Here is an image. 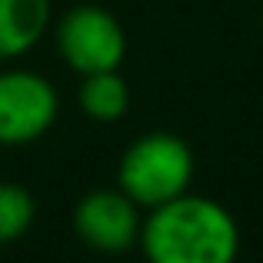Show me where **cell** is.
Masks as SVG:
<instances>
[{
	"instance_id": "277c9868",
	"label": "cell",
	"mask_w": 263,
	"mask_h": 263,
	"mask_svg": "<svg viewBox=\"0 0 263 263\" xmlns=\"http://www.w3.org/2000/svg\"><path fill=\"white\" fill-rule=\"evenodd\" d=\"M60 114V93L37 70H0V147H27L50 134Z\"/></svg>"
},
{
	"instance_id": "9c48e42d",
	"label": "cell",
	"mask_w": 263,
	"mask_h": 263,
	"mask_svg": "<svg viewBox=\"0 0 263 263\" xmlns=\"http://www.w3.org/2000/svg\"><path fill=\"white\" fill-rule=\"evenodd\" d=\"M260 30H263V7H260Z\"/></svg>"
},
{
	"instance_id": "8992f818",
	"label": "cell",
	"mask_w": 263,
	"mask_h": 263,
	"mask_svg": "<svg viewBox=\"0 0 263 263\" xmlns=\"http://www.w3.org/2000/svg\"><path fill=\"white\" fill-rule=\"evenodd\" d=\"M53 20L50 0H0V60L30 53Z\"/></svg>"
},
{
	"instance_id": "52a82bcc",
	"label": "cell",
	"mask_w": 263,
	"mask_h": 263,
	"mask_svg": "<svg viewBox=\"0 0 263 263\" xmlns=\"http://www.w3.org/2000/svg\"><path fill=\"white\" fill-rule=\"evenodd\" d=\"M77 103L84 117L97 123H117L130 110V84L120 70H97L84 73L77 87Z\"/></svg>"
},
{
	"instance_id": "6da1fadb",
	"label": "cell",
	"mask_w": 263,
	"mask_h": 263,
	"mask_svg": "<svg viewBox=\"0 0 263 263\" xmlns=\"http://www.w3.org/2000/svg\"><path fill=\"white\" fill-rule=\"evenodd\" d=\"M137 247L147 263H237L240 223L220 200L186 190L143 213Z\"/></svg>"
},
{
	"instance_id": "3957f363",
	"label": "cell",
	"mask_w": 263,
	"mask_h": 263,
	"mask_svg": "<svg viewBox=\"0 0 263 263\" xmlns=\"http://www.w3.org/2000/svg\"><path fill=\"white\" fill-rule=\"evenodd\" d=\"M53 47L67 70L80 77L97 70H120L127 57V30L110 7L77 4L53 20Z\"/></svg>"
},
{
	"instance_id": "7a4b0ae2",
	"label": "cell",
	"mask_w": 263,
	"mask_h": 263,
	"mask_svg": "<svg viewBox=\"0 0 263 263\" xmlns=\"http://www.w3.org/2000/svg\"><path fill=\"white\" fill-rule=\"evenodd\" d=\"M197 160L190 143L170 130H150L123 147L117 160V186L140 210L167 203L190 190Z\"/></svg>"
},
{
	"instance_id": "5b68a950",
	"label": "cell",
	"mask_w": 263,
	"mask_h": 263,
	"mask_svg": "<svg viewBox=\"0 0 263 263\" xmlns=\"http://www.w3.org/2000/svg\"><path fill=\"white\" fill-rule=\"evenodd\" d=\"M140 223L143 210L117 183L87 190L70 213V227L80 243L97 253H110V257L134 250L140 240Z\"/></svg>"
},
{
	"instance_id": "ba28073f",
	"label": "cell",
	"mask_w": 263,
	"mask_h": 263,
	"mask_svg": "<svg viewBox=\"0 0 263 263\" xmlns=\"http://www.w3.org/2000/svg\"><path fill=\"white\" fill-rule=\"evenodd\" d=\"M37 220V200L17 180H0V247L17 243Z\"/></svg>"
}]
</instances>
